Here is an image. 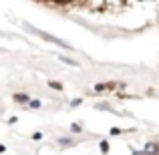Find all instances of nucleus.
<instances>
[{
    "label": "nucleus",
    "instance_id": "1",
    "mask_svg": "<svg viewBox=\"0 0 159 155\" xmlns=\"http://www.w3.org/2000/svg\"><path fill=\"white\" fill-rule=\"evenodd\" d=\"M26 28H28V30H32V32H34V34H39V36H40V39H44V40H51V43H54V44H61V47H62V48H70V47H69V44H66V43H65V40H61V39H54V36H52V34H47V32H40V30H36V28H32V26H28V24H26Z\"/></svg>",
    "mask_w": 159,
    "mask_h": 155
},
{
    "label": "nucleus",
    "instance_id": "2",
    "mask_svg": "<svg viewBox=\"0 0 159 155\" xmlns=\"http://www.w3.org/2000/svg\"><path fill=\"white\" fill-rule=\"evenodd\" d=\"M12 101H14V103H20V105H28V103H30V95H26V93H16V95H12Z\"/></svg>",
    "mask_w": 159,
    "mask_h": 155
},
{
    "label": "nucleus",
    "instance_id": "3",
    "mask_svg": "<svg viewBox=\"0 0 159 155\" xmlns=\"http://www.w3.org/2000/svg\"><path fill=\"white\" fill-rule=\"evenodd\" d=\"M141 153H151V155H157V153H159V147H157V143H147V147H145Z\"/></svg>",
    "mask_w": 159,
    "mask_h": 155
},
{
    "label": "nucleus",
    "instance_id": "4",
    "mask_svg": "<svg viewBox=\"0 0 159 155\" xmlns=\"http://www.w3.org/2000/svg\"><path fill=\"white\" fill-rule=\"evenodd\" d=\"M99 149H101V153H103V155H107V153H109V149H111L109 141H107V139H103L101 143H99Z\"/></svg>",
    "mask_w": 159,
    "mask_h": 155
},
{
    "label": "nucleus",
    "instance_id": "5",
    "mask_svg": "<svg viewBox=\"0 0 159 155\" xmlns=\"http://www.w3.org/2000/svg\"><path fill=\"white\" fill-rule=\"evenodd\" d=\"M61 62H66V65H70V66H77L79 65L77 61H73V58H69V57H61Z\"/></svg>",
    "mask_w": 159,
    "mask_h": 155
},
{
    "label": "nucleus",
    "instance_id": "6",
    "mask_svg": "<svg viewBox=\"0 0 159 155\" xmlns=\"http://www.w3.org/2000/svg\"><path fill=\"white\" fill-rule=\"evenodd\" d=\"M48 87L54 89V91H62V85H61V83H57V81H48Z\"/></svg>",
    "mask_w": 159,
    "mask_h": 155
},
{
    "label": "nucleus",
    "instance_id": "7",
    "mask_svg": "<svg viewBox=\"0 0 159 155\" xmlns=\"http://www.w3.org/2000/svg\"><path fill=\"white\" fill-rule=\"evenodd\" d=\"M58 143H61L62 147H69V145H73V141H70L69 137H61V139H58Z\"/></svg>",
    "mask_w": 159,
    "mask_h": 155
},
{
    "label": "nucleus",
    "instance_id": "8",
    "mask_svg": "<svg viewBox=\"0 0 159 155\" xmlns=\"http://www.w3.org/2000/svg\"><path fill=\"white\" fill-rule=\"evenodd\" d=\"M28 107H30V109H40V101H39V99H30Z\"/></svg>",
    "mask_w": 159,
    "mask_h": 155
},
{
    "label": "nucleus",
    "instance_id": "9",
    "mask_svg": "<svg viewBox=\"0 0 159 155\" xmlns=\"http://www.w3.org/2000/svg\"><path fill=\"white\" fill-rule=\"evenodd\" d=\"M81 131H83V127L79 123H73V125H70V133H81Z\"/></svg>",
    "mask_w": 159,
    "mask_h": 155
},
{
    "label": "nucleus",
    "instance_id": "10",
    "mask_svg": "<svg viewBox=\"0 0 159 155\" xmlns=\"http://www.w3.org/2000/svg\"><path fill=\"white\" fill-rule=\"evenodd\" d=\"M32 139H34V141H40V139H43V133H40V131H36L34 135H32Z\"/></svg>",
    "mask_w": 159,
    "mask_h": 155
},
{
    "label": "nucleus",
    "instance_id": "11",
    "mask_svg": "<svg viewBox=\"0 0 159 155\" xmlns=\"http://www.w3.org/2000/svg\"><path fill=\"white\" fill-rule=\"evenodd\" d=\"M79 105H81V99H73L70 101V107H79Z\"/></svg>",
    "mask_w": 159,
    "mask_h": 155
},
{
    "label": "nucleus",
    "instance_id": "12",
    "mask_svg": "<svg viewBox=\"0 0 159 155\" xmlns=\"http://www.w3.org/2000/svg\"><path fill=\"white\" fill-rule=\"evenodd\" d=\"M111 135H121V129L119 127H113L111 129Z\"/></svg>",
    "mask_w": 159,
    "mask_h": 155
},
{
    "label": "nucleus",
    "instance_id": "13",
    "mask_svg": "<svg viewBox=\"0 0 159 155\" xmlns=\"http://www.w3.org/2000/svg\"><path fill=\"white\" fill-rule=\"evenodd\" d=\"M6 151V147H4V145H0V153H4Z\"/></svg>",
    "mask_w": 159,
    "mask_h": 155
}]
</instances>
